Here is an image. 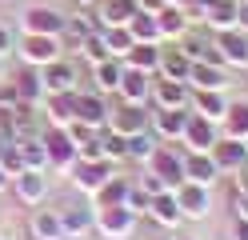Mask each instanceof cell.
I'll list each match as a JSON object with an SVG mask.
<instances>
[{
	"label": "cell",
	"mask_w": 248,
	"mask_h": 240,
	"mask_svg": "<svg viewBox=\"0 0 248 240\" xmlns=\"http://www.w3.org/2000/svg\"><path fill=\"white\" fill-rule=\"evenodd\" d=\"M20 20L28 28V36H60V32H64V16L56 8H28Z\"/></svg>",
	"instance_id": "6da1fadb"
},
{
	"label": "cell",
	"mask_w": 248,
	"mask_h": 240,
	"mask_svg": "<svg viewBox=\"0 0 248 240\" xmlns=\"http://www.w3.org/2000/svg\"><path fill=\"white\" fill-rule=\"evenodd\" d=\"M108 124H112L116 136H136V132L148 128V112H144V104H124L108 116Z\"/></svg>",
	"instance_id": "7a4b0ae2"
},
{
	"label": "cell",
	"mask_w": 248,
	"mask_h": 240,
	"mask_svg": "<svg viewBox=\"0 0 248 240\" xmlns=\"http://www.w3.org/2000/svg\"><path fill=\"white\" fill-rule=\"evenodd\" d=\"M100 232L108 240H120L132 232V208L128 204H112V208H100Z\"/></svg>",
	"instance_id": "3957f363"
},
{
	"label": "cell",
	"mask_w": 248,
	"mask_h": 240,
	"mask_svg": "<svg viewBox=\"0 0 248 240\" xmlns=\"http://www.w3.org/2000/svg\"><path fill=\"white\" fill-rule=\"evenodd\" d=\"M60 216V232H64V240H76V236H84L92 224H96V216H92V208L84 204H68L64 212H56Z\"/></svg>",
	"instance_id": "277c9868"
},
{
	"label": "cell",
	"mask_w": 248,
	"mask_h": 240,
	"mask_svg": "<svg viewBox=\"0 0 248 240\" xmlns=\"http://www.w3.org/2000/svg\"><path fill=\"white\" fill-rule=\"evenodd\" d=\"M148 164H152V172H156L164 184H184V160L172 148H156L148 156Z\"/></svg>",
	"instance_id": "5b68a950"
},
{
	"label": "cell",
	"mask_w": 248,
	"mask_h": 240,
	"mask_svg": "<svg viewBox=\"0 0 248 240\" xmlns=\"http://www.w3.org/2000/svg\"><path fill=\"white\" fill-rule=\"evenodd\" d=\"M172 196H176V204H180V212L184 216H204L208 212V188L204 184H176V192H172Z\"/></svg>",
	"instance_id": "8992f818"
},
{
	"label": "cell",
	"mask_w": 248,
	"mask_h": 240,
	"mask_svg": "<svg viewBox=\"0 0 248 240\" xmlns=\"http://www.w3.org/2000/svg\"><path fill=\"white\" fill-rule=\"evenodd\" d=\"M200 16L212 24V28H236V0H200Z\"/></svg>",
	"instance_id": "52a82bcc"
},
{
	"label": "cell",
	"mask_w": 248,
	"mask_h": 240,
	"mask_svg": "<svg viewBox=\"0 0 248 240\" xmlns=\"http://www.w3.org/2000/svg\"><path fill=\"white\" fill-rule=\"evenodd\" d=\"M216 48H220V56L224 64H232V68H248V40L240 36V32H220L216 36Z\"/></svg>",
	"instance_id": "ba28073f"
},
{
	"label": "cell",
	"mask_w": 248,
	"mask_h": 240,
	"mask_svg": "<svg viewBox=\"0 0 248 240\" xmlns=\"http://www.w3.org/2000/svg\"><path fill=\"white\" fill-rule=\"evenodd\" d=\"M108 180H112V164H108V160H88V164L76 168V184L84 192H100Z\"/></svg>",
	"instance_id": "9c48e42d"
},
{
	"label": "cell",
	"mask_w": 248,
	"mask_h": 240,
	"mask_svg": "<svg viewBox=\"0 0 248 240\" xmlns=\"http://www.w3.org/2000/svg\"><path fill=\"white\" fill-rule=\"evenodd\" d=\"M212 160H216V168H244V160H248V148H244V140H216L212 144Z\"/></svg>",
	"instance_id": "30bf717a"
},
{
	"label": "cell",
	"mask_w": 248,
	"mask_h": 240,
	"mask_svg": "<svg viewBox=\"0 0 248 240\" xmlns=\"http://www.w3.org/2000/svg\"><path fill=\"white\" fill-rule=\"evenodd\" d=\"M24 60L28 64H52V60H60V44H56V36H28L24 40Z\"/></svg>",
	"instance_id": "8fae6325"
},
{
	"label": "cell",
	"mask_w": 248,
	"mask_h": 240,
	"mask_svg": "<svg viewBox=\"0 0 248 240\" xmlns=\"http://www.w3.org/2000/svg\"><path fill=\"white\" fill-rule=\"evenodd\" d=\"M44 152H48V164H68L76 156V144L68 136V128H52V132L44 136Z\"/></svg>",
	"instance_id": "7c38bea8"
},
{
	"label": "cell",
	"mask_w": 248,
	"mask_h": 240,
	"mask_svg": "<svg viewBox=\"0 0 248 240\" xmlns=\"http://www.w3.org/2000/svg\"><path fill=\"white\" fill-rule=\"evenodd\" d=\"M180 136L188 140L196 152H208L212 144H216V136H212V120H208V116H188V120H184V132H180Z\"/></svg>",
	"instance_id": "4fadbf2b"
},
{
	"label": "cell",
	"mask_w": 248,
	"mask_h": 240,
	"mask_svg": "<svg viewBox=\"0 0 248 240\" xmlns=\"http://www.w3.org/2000/svg\"><path fill=\"white\" fill-rule=\"evenodd\" d=\"M152 96H156V104H160V108H184V104H188V88H184V80H172V76L156 80Z\"/></svg>",
	"instance_id": "5bb4252c"
},
{
	"label": "cell",
	"mask_w": 248,
	"mask_h": 240,
	"mask_svg": "<svg viewBox=\"0 0 248 240\" xmlns=\"http://www.w3.org/2000/svg\"><path fill=\"white\" fill-rule=\"evenodd\" d=\"M40 80H44L52 92H72V84H76V68H72L68 60H52V64H44Z\"/></svg>",
	"instance_id": "9a60e30c"
},
{
	"label": "cell",
	"mask_w": 248,
	"mask_h": 240,
	"mask_svg": "<svg viewBox=\"0 0 248 240\" xmlns=\"http://www.w3.org/2000/svg\"><path fill=\"white\" fill-rule=\"evenodd\" d=\"M120 92H124V104H144L148 100V76L140 72V68H124V76H120Z\"/></svg>",
	"instance_id": "2e32d148"
},
{
	"label": "cell",
	"mask_w": 248,
	"mask_h": 240,
	"mask_svg": "<svg viewBox=\"0 0 248 240\" xmlns=\"http://www.w3.org/2000/svg\"><path fill=\"white\" fill-rule=\"evenodd\" d=\"M124 28L132 32V44H156V40H160V28H156V16H152V12H140V8H136L132 20L124 24Z\"/></svg>",
	"instance_id": "e0dca14e"
},
{
	"label": "cell",
	"mask_w": 248,
	"mask_h": 240,
	"mask_svg": "<svg viewBox=\"0 0 248 240\" xmlns=\"http://www.w3.org/2000/svg\"><path fill=\"white\" fill-rule=\"evenodd\" d=\"M216 172H220V168H216L212 152H196L188 164H184V180H192V184H204V188H208V184L216 180Z\"/></svg>",
	"instance_id": "ac0fdd59"
},
{
	"label": "cell",
	"mask_w": 248,
	"mask_h": 240,
	"mask_svg": "<svg viewBox=\"0 0 248 240\" xmlns=\"http://www.w3.org/2000/svg\"><path fill=\"white\" fill-rule=\"evenodd\" d=\"M188 80H192L196 88H224V84H228V76H224L220 64H204V60H192Z\"/></svg>",
	"instance_id": "d6986e66"
},
{
	"label": "cell",
	"mask_w": 248,
	"mask_h": 240,
	"mask_svg": "<svg viewBox=\"0 0 248 240\" xmlns=\"http://www.w3.org/2000/svg\"><path fill=\"white\" fill-rule=\"evenodd\" d=\"M196 112L208 116V120H224L228 100L220 96V88H196Z\"/></svg>",
	"instance_id": "ffe728a7"
},
{
	"label": "cell",
	"mask_w": 248,
	"mask_h": 240,
	"mask_svg": "<svg viewBox=\"0 0 248 240\" xmlns=\"http://www.w3.org/2000/svg\"><path fill=\"white\" fill-rule=\"evenodd\" d=\"M156 28H160V36H184V28H188V16H184L180 4H164L156 12Z\"/></svg>",
	"instance_id": "44dd1931"
},
{
	"label": "cell",
	"mask_w": 248,
	"mask_h": 240,
	"mask_svg": "<svg viewBox=\"0 0 248 240\" xmlns=\"http://www.w3.org/2000/svg\"><path fill=\"white\" fill-rule=\"evenodd\" d=\"M148 212L156 216L160 224H180V216H184V212H180V204H176V196H172L168 188H164V192H156V196L148 200Z\"/></svg>",
	"instance_id": "7402d4cb"
},
{
	"label": "cell",
	"mask_w": 248,
	"mask_h": 240,
	"mask_svg": "<svg viewBox=\"0 0 248 240\" xmlns=\"http://www.w3.org/2000/svg\"><path fill=\"white\" fill-rule=\"evenodd\" d=\"M16 192H20V200L36 204L44 192H48V184H44V176H40L36 168H24V172H16Z\"/></svg>",
	"instance_id": "603a6c76"
},
{
	"label": "cell",
	"mask_w": 248,
	"mask_h": 240,
	"mask_svg": "<svg viewBox=\"0 0 248 240\" xmlns=\"http://www.w3.org/2000/svg\"><path fill=\"white\" fill-rule=\"evenodd\" d=\"M76 100H80V96L76 92H52V120H56V128H68L72 120H76Z\"/></svg>",
	"instance_id": "cb8c5ba5"
},
{
	"label": "cell",
	"mask_w": 248,
	"mask_h": 240,
	"mask_svg": "<svg viewBox=\"0 0 248 240\" xmlns=\"http://www.w3.org/2000/svg\"><path fill=\"white\" fill-rule=\"evenodd\" d=\"M108 120V108L100 96H80L76 100V124H104Z\"/></svg>",
	"instance_id": "d4e9b609"
},
{
	"label": "cell",
	"mask_w": 248,
	"mask_h": 240,
	"mask_svg": "<svg viewBox=\"0 0 248 240\" xmlns=\"http://www.w3.org/2000/svg\"><path fill=\"white\" fill-rule=\"evenodd\" d=\"M28 228H32L36 240H64V232H60V216H56V212H36Z\"/></svg>",
	"instance_id": "484cf974"
},
{
	"label": "cell",
	"mask_w": 248,
	"mask_h": 240,
	"mask_svg": "<svg viewBox=\"0 0 248 240\" xmlns=\"http://www.w3.org/2000/svg\"><path fill=\"white\" fill-rule=\"evenodd\" d=\"M16 148H20V160H24V168H44V164H48V152H44V140H36V136H24L20 144H16Z\"/></svg>",
	"instance_id": "4316f807"
},
{
	"label": "cell",
	"mask_w": 248,
	"mask_h": 240,
	"mask_svg": "<svg viewBox=\"0 0 248 240\" xmlns=\"http://www.w3.org/2000/svg\"><path fill=\"white\" fill-rule=\"evenodd\" d=\"M184 120H188L184 108H160L156 112V132L160 136H180L184 132Z\"/></svg>",
	"instance_id": "83f0119b"
},
{
	"label": "cell",
	"mask_w": 248,
	"mask_h": 240,
	"mask_svg": "<svg viewBox=\"0 0 248 240\" xmlns=\"http://www.w3.org/2000/svg\"><path fill=\"white\" fill-rule=\"evenodd\" d=\"M128 60H132V68H140V72L160 68V48L156 44H132L128 48Z\"/></svg>",
	"instance_id": "f1b7e54d"
},
{
	"label": "cell",
	"mask_w": 248,
	"mask_h": 240,
	"mask_svg": "<svg viewBox=\"0 0 248 240\" xmlns=\"http://www.w3.org/2000/svg\"><path fill=\"white\" fill-rule=\"evenodd\" d=\"M136 12V0H104V24H116L124 28Z\"/></svg>",
	"instance_id": "f546056e"
},
{
	"label": "cell",
	"mask_w": 248,
	"mask_h": 240,
	"mask_svg": "<svg viewBox=\"0 0 248 240\" xmlns=\"http://www.w3.org/2000/svg\"><path fill=\"white\" fill-rule=\"evenodd\" d=\"M160 68H164V76H172V80H188L192 60L184 52H160Z\"/></svg>",
	"instance_id": "4dcf8cb0"
},
{
	"label": "cell",
	"mask_w": 248,
	"mask_h": 240,
	"mask_svg": "<svg viewBox=\"0 0 248 240\" xmlns=\"http://www.w3.org/2000/svg\"><path fill=\"white\" fill-rule=\"evenodd\" d=\"M224 120H228V136L232 140H248V104H232L224 112Z\"/></svg>",
	"instance_id": "1f68e13d"
},
{
	"label": "cell",
	"mask_w": 248,
	"mask_h": 240,
	"mask_svg": "<svg viewBox=\"0 0 248 240\" xmlns=\"http://www.w3.org/2000/svg\"><path fill=\"white\" fill-rule=\"evenodd\" d=\"M12 88H16V96H20L24 104H32L36 96L44 92V80H40L36 72H20V76H16V84H12Z\"/></svg>",
	"instance_id": "d6a6232c"
},
{
	"label": "cell",
	"mask_w": 248,
	"mask_h": 240,
	"mask_svg": "<svg viewBox=\"0 0 248 240\" xmlns=\"http://www.w3.org/2000/svg\"><path fill=\"white\" fill-rule=\"evenodd\" d=\"M120 76H124V68L116 60H104V64H96V88L100 92H108V88H120Z\"/></svg>",
	"instance_id": "836d02e7"
},
{
	"label": "cell",
	"mask_w": 248,
	"mask_h": 240,
	"mask_svg": "<svg viewBox=\"0 0 248 240\" xmlns=\"http://www.w3.org/2000/svg\"><path fill=\"white\" fill-rule=\"evenodd\" d=\"M80 48H84V56H88L92 64H104V60H112V52H108V44H104V36H100V32H88Z\"/></svg>",
	"instance_id": "e575fe53"
},
{
	"label": "cell",
	"mask_w": 248,
	"mask_h": 240,
	"mask_svg": "<svg viewBox=\"0 0 248 240\" xmlns=\"http://www.w3.org/2000/svg\"><path fill=\"white\" fill-rule=\"evenodd\" d=\"M96 200H100V208H112V204H124L128 200V184L124 180H108L100 192H96Z\"/></svg>",
	"instance_id": "d590c367"
},
{
	"label": "cell",
	"mask_w": 248,
	"mask_h": 240,
	"mask_svg": "<svg viewBox=\"0 0 248 240\" xmlns=\"http://www.w3.org/2000/svg\"><path fill=\"white\" fill-rule=\"evenodd\" d=\"M104 44H108V52L128 56V48H132V32H128V28H112V32H104Z\"/></svg>",
	"instance_id": "8d00e7d4"
},
{
	"label": "cell",
	"mask_w": 248,
	"mask_h": 240,
	"mask_svg": "<svg viewBox=\"0 0 248 240\" xmlns=\"http://www.w3.org/2000/svg\"><path fill=\"white\" fill-rule=\"evenodd\" d=\"M152 152H156V144H152V136H148V132H136V136H128V156H136V160H148Z\"/></svg>",
	"instance_id": "74e56055"
},
{
	"label": "cell",
	"mask_w": 248,
	"mask_h": 240,
	"mask_svg": "<svg viewBox=\"0 0 248 240\" xmlns=\"http://www.w3.org/2000/svg\"><path fill=\"white\" fill-rule=\"evenodd\" d=\"M164 4H168V0H136V8H140V12H152V16H156Z\"/></svg>",
	"instance_id": "f35d334b"
},
{
	"label": "cell",
	"mask_w": 248,
	"mask_h": 240,
	"mask_svg": "<svg viewBox=\"0 0 248 240\" xmlns=\"http://www.w3.org/2000/svg\"><path fill=\"white\" fill-rule=\"evenodd\" d=\"M8 52H12V32L0 24V56H8Z\"/></svg>",
	"instance_id": "ab89813d"
},
{
	"label": "cell",
	"mask_w": 248,
	"mask_h": 240,
	"mask_svg": "<svg viewBox=\"0 0 248 240\" xmlns=\"http://www.w3.org/2000/svg\"><path fill=\"white\" fill-rule=\"evenodd\" d=\"M236 24L248 32V0H244V4H236Z\"/></svg>",
	"instance_id": "60d3db41"
},
{
	"label": "cell",
	"mask_w": 248,
	"mask_h": 240,
	"mask_svg": "<svg viewBox=\"0 0 248 240\" xmlns=\"http://www.w3.org/2000/svg\"><path fill=\"white\" fill-rule=\"evenodd\" d=\"M236 188H240V196L248 192V172H244V168H236Z\"/></svg>",
	"instance_id": "b9f144b4"
},
{
	"label": "cell",
	"mask_w": 248,
	"mask_h": 240,
	"mask_svg": "<svg viewBox=\"0 0 248 240\" xmlns=\"http://www.w3.org/2000/svg\"><path fill=\"white\" fill-rule=\"evenodd\" d=\"M236 208H240V220H248V192H244V196L236 200Z\"/></svg>",
	"instance_id": "7bdbcfd3"
},
{
	"label": "cell",
	"mask_w": 248,
	"mask_h": 240,
	"mask_svg": "<svg viewBox=\"0 0 248 240\" xmlns=\"http://www.w3.org/2000/svg\"><path fill=\"white\" fill-rule=\"evenodd\" d=\"M236 240H248V220H240V224H236Z\"/></svg>",
	"instance_id": "ee69618b"
},
{
	"label": "cell",
	"mask_w": 248,
	"mask_h": 240,
	"mask_svg": "<svg viewBox=\"0 0 248 240\" xmlns=\"http://www.w3.org/2000/svg\"><path fill=\"white\" fill-rule=\"evenodd\" d=\"M4 180H8V176H4V168H0V188H4Z\"/></svg>",
	"instance_id": "f6af8a7d"
},
{
	"label": "cell",
	"mask_w": 248,
	"mask_h": 240,
	"mask_svg": "<svg viewBox=\"0 0 248 240\" xmlns=\"http://www.w3.org/2000/svg\"><path fill=\"white\" fill-rule=\"evenodd\" d=\"M76 4H96V0H76Z\"/></svg>",
	"instance_id": "bcb514c9"
},
{
	"label": "cell",
	"mask_w": 248,
	"mask_h": 240,
	"mask_svg": "<svg viewBox=\"0 0 248 240\" xmlns=\"http://www.w3.org/2000/svg\"><path fill=\"white\" fill-rule=\"evenodd\" d=\"M244 148H248V140H244Z\"/></svg>",
	"instance_id": "7dc6e473"
},
{
	"label": "cell",
	"mask_w": 248,
	"mask_h": 240,
	"mask_svg": "<svg viewBox=\"0 0 248 240\" xmlns=\"http://www.w3.org/2000/svg\"><path fill=\"white\" fill-rule=\"evenodd\" d=\"M0 68H4V64H0Z\"/></svg>",
	"instance_id": "c3c4849f"
}]
</instances>
